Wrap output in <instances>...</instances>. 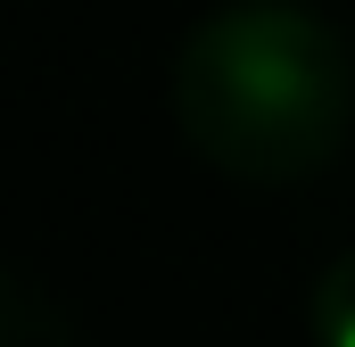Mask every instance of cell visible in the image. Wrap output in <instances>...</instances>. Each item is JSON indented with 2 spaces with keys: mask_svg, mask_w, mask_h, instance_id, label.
I'll use <instances>...</instances> for the list:
<instances>
[{
  "mask_svg": "<svg viewBox=\"0 0 355 347\" xmlns=\"http://www.w3.org/2000/svg\"><path fill=\"white\" fill-rule=\"evenodd\" d=\"M174 124L232 182H257V190L314 182L347 149L355 58L339 25L297 0H232L182 42Z\"/></svg>",
  "mask_w": 355,
  "mask_h": 347,
  "instance_id": "cell-1",
  "label": "cell"
},
{
  "mask_svg": "<svg viewBox=\"0 0 355 347\" xmlns=\"http://www.w3.org/2000/svg\"><path fill=\"white\" fill-rule=\"evenodd\" d=\"M0 347H75L67 314H58L25 273H8V281H0Z\"/></svg>",
  "mask_w": 355,
  "mask_h": 347,
  "instance_id": "cell-2",
  "label": "cell"
},
{
  "mask_svg": "<svg viewBox=\"0 0 355 347\" xmlns=\"http://www.w3.org/2000/svg\"><path fill=\"white\" fill-rule=\"evenodd\" d=\"M306 323H314V347H355V248L339 264H322Z\"/></svg>",
  "mask_w": 355,
  "mask_h": 347,
  "instance_id": "cell-3",
  "label": "cell"
}]
</instances>
